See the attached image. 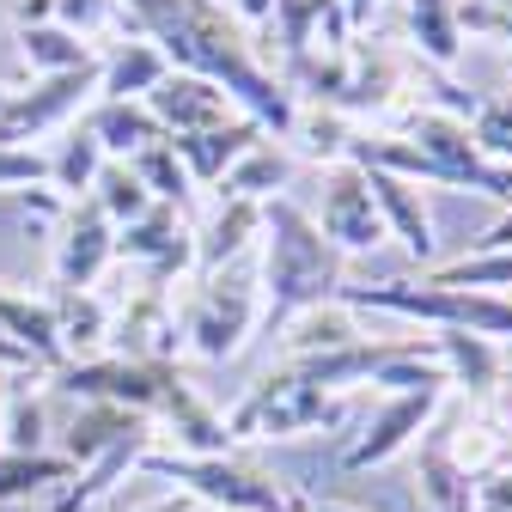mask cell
<instances>
[{"label":"cell","mask_w":512,"mask_h":512,"mask_svg":"<svg viewBox=\"0 0 512 512\" xmlns=\"http://www.w3.org/2000/svg\"><path fill=\"white\" fill-rule=\"evenodd\" d=\"M445 391H391L360 427V439L342 452V470H378V464H391L397 452H409V445L427 433V421L439 415Z\"/></svg>","instance_id":"7"},{"label":"cell","mask_w":512,"mask_h":512,"mask_svg":"<svg viewBox=\"0 0 512 512\" xmlns=\"http://www.w3.org/2000/svg\"><path fill=\"white\" fill-rule=\"evenodd\" d=\"M226 7H232V19H244V25H269L275 0H226Z\"/></svg>","instance_id":"38"},{"label":"cell","mask_w":512,"mask_h":512,"mask_svg":"<svg viewBox=\"0 0 512 512\" xmlns=\"http://www.w3.org/2000/svg\"><path fill=\"white\" fill-rule=\"evenodd\" d=\"M256 324H263V287H256L250 263H226V269L202 275L196 287H189L183 311H177L183 342L202 360H232L250 342Z\"/></svg>","instance_id":"6"},{"label":"cell","mask_w":512,"mask_h":512,"mask_svg":"<svg viewBox=\"0 0 512 512\" xmlns=\"http://www.w3.org/2000/svg\"><path fill=\"white\" fill-rule=\"evenodd\" d=\"M415 482H421V500H427L433 512H476V476L452 458L439 415H433L427 433L415 439Z\"/></svg>","instance_id":"15"},{"label":"cell","mask_w":512,"mask_h":512,"mask_svg":"<svg viewBox=\"0 0 512 512\" xmlns=\"http://www.w3.org/2000/svg\"><path fill=\"white\" fill-rule=\"evenodd\" d=\"M305 506H311V500H299V506H293V512H305Z\"/></svg>","instance_id":"46"},{"label":"cell","mask_w":512,"mask_h":512,"mask_svg":"<svg viewBox=\"0 0 512 512\" xmlns=\"http://www.w3.org/2000/svg\"><path fill=\"white\" fill-rule=\"evenodd\" d=\"M263 330H281L287 317L342 299V256L317 232V220L293 202H263Z\"/></svg>","instance_id":"2"},{"label":"cell","mask_w":512,"mask_h":512,"mask_svg":"<svg viewBox=\"0 0 512 512\" xmlns=\"http://www.w3.org/2000/svg\"><path fill=\"white\" fill-rule=\"evenodd\" d=\"M476 512H512V470H494L476 482Z\"/></svg>","instance_id":"37"},{"label":"cell","mask_w":512,"mask_h":512,"mask_svg":"<svg viewBox=\"0 0 512 512\" xmlns=\"http://www.w3.org/2000/svg\"><path fill=\"white\" fill-rule=\"evenodd\" d=\"M153 116H159V128L165 135H202V128H220V122H232V116H244L214 80H202V74H183V68H171L147 98H141Z\"/></svg>","instance_id":"12"},{"label":"cell","mask_w":512,"mask_h":512,"mask_svg":"<svg viewBox=\"0 0 512 512\" xmlns=\"http://www.w3.org/2000/svg\"><path fill=\"white\" fill-rule=\"evenodd\" d=\"M19 49H25V68L37 74V80H49V74H74V68H92V43H80L74 31H61L55 19L49 25H19Z\"/></svg>","instance_id":"28"},{"label":"cell","mask_w":512,"mask_h":512,"mask_svg":"<svg viewBox=\"0 0 512 512\" xmlns=\"http://www.w3.org/2000/svg\"><path fill=\"white\" fill-rule=\"evenodd\" d=\"M135 433H153V421L135 415V409H116V403H80V409L68 415V427H61L55 452L68 458L74 470H86V464H98V458L110 452V445L135 439Z\"/></svg>","instance_id":"13"},{"label":"cell","mask_w":512,"mask_h":512,"mask_svg":"<svg viewBox=\"0 0 512 512\" xmlns=\"http://www.w3.org/2000/svg\"><path fill=\"white\" fill-rule=\"evenodd\" d=\"M305 512H360V506H342V500H311Z\"/></svg>","instance_id":"42"},{"label":"cell","mask_w":512,"mask_h":512,"mask_svg":"<svg viewBox=\"0 0 512 512\" xmlns=\"http://www.w3.org/2000/svg\"><path fill=\"white\" fill-rule=\"evenodd\" d=\"M0 512H49L43 500H13V506H0Z\"/></svg>","instance_id":"43"},{"label":"cell","mask_w":512,"mask_h":512,"mask_svg":"<svg viewBox=\"0 0 512 512\" xmlns=\"http://www.w3.org/2000/svg\"><path fill=\"white\" fill-rule=\"evenodd\" d=\"M342 305L421 317L433 330H464V336H482V342H512V293L439 287V281H378V287H342Z\"/></svg>","instance_id":"3"},{"label":"cell","mask_w":512,"mask_h":512,"mask_svg":"<svg viewBox=\"0 0 512 512\" xmlns=\"http://www.w3.org/2000/svg\"><path fill=\"white\" fill-rule=\"evenodd\" d=\"M256 141H263V122H250V116H232L220 128H202V135H171L189 183H220Z\"/></svg>","instance_id":"17"},{"label":"cell","mask_w":512,"mask_h":512,"mask_svg":"<svg viewBox=\"0 0 512 512\" xmlns=\"http://www.w3.org/2000/svg\"><path fill=\"white\" fill-rule=\"evenodd\" d=\"M336 7H342V13H348V25L360 31V25H366V19L378 13V0H336Z\"/></svg>","instance_id":"41"},{"label":"cell","mask_w":512,"mask_h":512,"mask_svg":"<svg viewBox=\"0 0 512 512\" xmlns=\"http://www.w3.org/2000/svg\"><path fill=\"white\" fill-rule=\"evenodd\" d=\"M476 250H512V208H506V214H500L482 238H476Z\"/></svg>","instance_id":"39"},{"label":"cell","mask_w":512,"mask_h":512,"mask_svg":"<svg viewBox=\"0 0 512 512\" xmlns=\"http://www.w3.org/2000/svg\"><path fill=\"white\" fill-rule=\"evenodd\" d=\"M49 177V159L31 153V147H0V189H19V183H37Z\"/></svg>","instance_id":"36"},{"label":"cell","mask_w":512,"mask_h":512,"mask_svg":"<svg viewBox=\"0 0 512 512\" xmlns=\"http://www.w3.org/2000/svg\"><path fill=\"white\" fill-rule=\"evenodd\" d=\"M439 348V366H445V384H458L470 403L488 409L494 384H500V342H482V336H464V330H439L433 336Z\"/></svg>","instance_id":"20"},{"label":"cell","mask_w":512,"mask_h":512,"mask_svg":"<svg viewBox=\"0 0 512 512\" xmlns=\"http://www.w3.org/2000/svg\"><path fill=\"white\" fill-rule=\"evenodd\" d=\"M458 31H482V37H506L512 43V0H464Z\"/></svg>","instance_id":"35"},{"label":"cell","mask_w":512,"mask_h":512,"mask_svg":"<svg viewBox=\"0 0 512 512\" xmlns=\"http://www.w3.org/2000/svg\"><path fill=\"white\" fill-rule=\"evenodd\" d=\"M0 330H7L25 354L43 360V372H55L61 360V330H55V299H31V293H13L0 287Z\"/></svg>","instance_id":"22"},{"label":"cell","mask_w":512,"mask_h":512,"mask_svg":"<svg viewBox=\"0 0 512 512\" xmlns=\"http://www.w3.org/2000/svg\"><path fill=\"white\" fill-rule=\"evenodd\" d=\"M55 25H61V31H74L80 43L104 37L110 25H122V31H141L135 19L122 13V0H55Z\"/></svg>","instance_id":"34"},{"label":"cell","mask_w":512,"mask_h":512,"mask_svg":"<svg viewBox=\"0 0 512 512\" xmlns=\"http://www.w3.org/2000/svg\"><path fill=\"white\" fill-rule=\"evenodd\" d=\"M409 25H415V49L433 68H452L464 55V31H458V0H409Z\"/></svg>","instance_id":"29"},{"label":"cell","mask_w":512,"mask_h":512,"mask_svg":"<svg viewBox=\"0 0 512 512\" xmlns=\"http://www.w3.org/2000/svg\"><path fill=\"white\" fill-rule=\"evenodd\" d=\"M55 299V330H61V354L68 360H98L110 354V299L104 293H49Z\"/></svg>","instance_id":"21"},{"label":"cell","mask_w":512,"mask_h":512,"mask_svg":"<svg viewBox=\"0 0 512 512\" xmlns=\"http://www.w3.org/2000/svg\"><path fill=\"white\" fill-rule=\"evenodd\" d=\"M281 336H287V354H336V348L366 342L360 324H354V305H342V299H324V305L287 317Z\"/></svg>","instance_id":"25"},{"label":"cell","mask_w":512,"mask_h":512,"mask_svg":"<svg viewBox=\"0 0 512 512\" xmlns=\"http://www.w3.org/2000/svg\"><path fill=\"white\" fill-rule=\"evenodd\" d=\"M135 512H196V500H189V494H159V500H147Z\"/></svg>","instance_id":"40"},{"label":"cell","mask_w":512,"mask_h":512,"mask_svg":"<svg viewBox=\"0 0 512 512\" xmlns=\"http://www.w3.org/2000/svg\"><path fill=\"white\" fill-rule=\"evenodd\" d=\"M317 232L336 244V256H354V250H378L384 238V220L372 208V189H366V171L360 165H330L324 171V208H317Z\"/></svg>","instance_id":"9"},{"label":"cell","mask_w":512,"mask_h":512,"mask_svg":"<svg viewBox=\"0 0 512 512\" xmlns=\"http://www.w3.org/2000/svg\"><path fill=\"white\" fill-rule=\"evenodd\" d=\"M122 7H128V19H135L141 31H153V43L165 49V61H177L183 74L214 80L250 122L287 135L299 98L250 55V37L232 19L226 0H122Z\"/></svg>","instance_id":"1"},{"label":"cell","mask_w":512,"mask_h":512,"mask_svg":"<svg viewBox=\"0 0 512 512\" xmlns=\"http://www.w3.org/2000/svg\"><path fill=\"white\" fill-rule=\"evenodd\" d=\"M256 238H263V208L220 196V208L196 226V269L214 275V269H226V263H244Z\"/></svg>","instance_id":"18"},{"label":"cell","mask_w":512,"mask_h":512,"mask_svg":"<svg viewBox=\"0 0 512 512\" xmlns=\"http://www.w3.org/2000/svg\"><path fill=\"white\" fill-rule=\"evenodd\" d=\"M153 433H165L183 458H220V452H232V439H226V421L189 391V384L177 378L171 391H165V403L153 409Z\"/></svg>","instance_id":"14"},{"label":"cell","mask_w":512,"mask_h":512,"mask_svg":"<svg viewBox=\"0 0 512 512\" xmlns=\"http://www.w3.org/2000/svg\"><path fill=\"white\" fill-rule=\"evenodd\" d=\"M86 135L104 147V159H135L141 147H153V141H171L165 128H159V116H153L147 104H110V98H98V104H92V116H86Z\"/></svg>","instance_id":"23"},{"label":"cell","mask_w":512,"mask_h":512,"mask_svg":"<svg viewBox=\"0 0 512 512\" xmlns=\"http://www.w3.org/2000/svg\"><path fill=\"white\" fill-rule=\"evenodd\" d=\"M287 141H293V153H305V159H317V165H342L354 128H348V116H342L336 104H293Z\"/></svg>","instance_id":"26"},{"label":"cell","mask_w":512,"mask_h":512,"mask_svg":"<svg viewBox=\"0 0 512 512\" xmlns=\"http://www.w3.org/2000/svg\"><path fill=\"white\" fill-rule=\"evenodd\" d=\"M128 171H135L141 183H147V196L153 202H165V208H189V171H183V159H177V147L171 141H153V147H141L135 159H122Z\"/></svg>","instance_id":"30"},{"label":"cell","mask_w":512,"mask_h":512,"mask_svg":"<svg viewBox=\"0 0 512 512\" xmlns=\"http://www.w3.org/2000/svg\"><path fill=\"white\" fill-rule=\"evenodd\" d=\"M80 470L68 464L49 445V452H0V506H13V500H49L61 494Z\"/></svg>","instance_id":"24"},{"label":"cell","mask_w":512,"mask_h":512,"mask_svg":"<svg viewBox=\"0 0 512 512\" xmlns=\"http://www.w3.org/2000/svg\"><path fill=\"white\" fill-rule=\"evenodd\" d=\"M92 92H98V61H92V68H74V74H49V80H37L31 92H13V98H7L0 135H7L13 147H25L31 135H43V128L68 122Z\"/></svg>","instance_id":"11"},{"label":"cell","mask_w":512,"mask_h":512,"mask_svg":"<svg viewBox=\"0 0 512 512\" xmlns=\"http://www.w3.org/2000/svg\"><path fill=\"white\" fill-rule=\"evenodd\" d=\"M293 177V153L287 147H275V141H256L220 183V196H232V202H256V208H263V202H275V189Z\"/></svg>","instance_id":"27"},{"label":"cell","mask_w":512,"mask_h":512,"mask_svg":"<svg viewBox=\"0 0 512 512\" xmlns=\"http://www.w3.org/2000/svg\"><path fill=\"white\" fill-rule=\"evenodd\" d=\"M92 202L104 208V220H110V226H128V220H141V214L153 208L147 183L128 171L122 159H104V165H98V177H92Z\"/></svg>","instance_id":"32"},{"label":"cell","mask_w":512,"mask_h":512,"mask_svg":"<svg viewBox=\"0 0 512 512\" xmlns=\"http://www.w3.org/2000/svg\"><path fill=\"white\" fill-rule=\"evenodd\" d=\"M110 263H116V226L104 220V208L92 196L68 202L55 232V293H86Z\"/></svg>","instance_id":"8"},{"label":"cell","mask_w":512,"mask_h":512,"mask_svg":"<svg viewBox=\"0 0 512 512\" xmlns=\"http://www.w3.org/2000/svg\"><path fill=\"white\" fill-rule=\"evenodd\" d=\"M183 348L171 287H135L128 305L110 317V354L122 360H171Z\"/></svg>","instance_id":"10"},{"label":"cell","mask_w":512,"mask_h":512,"mask_svg":"<svg viewBox=\"0 0 512 512\" xmlns=\"http://www.w3.org/2000/svg\"><path fill=\"white\" fill-rule=\"evenodd\" d=\"M135 470L177 482V494H189L208 512H293L299 506L293 488H281L275 476H263L256 464H238L232 452H220V458H183V452H153V445H147Z\"/></svg>","instance_id":"5"},{"label":"cell","mask_w":512,"mask_h":512,"mask_svg":"<svg viewBox=\"0 0 512 512\" xmlns=\"http://www.w3.org/2000/svg\"><path fill=\"white\" fill-rule=\"evenodd\" d=\"M500 470H512V445H506V464H500Z\"/></svg>","instance_id":"45"},{"label":"cell","mask_w":512,"mask_h":512,"mask_svg":"<svg viewBox=\"0 0 512 512\" xmlns=\"http://www.w3.org/2000/svg\"><path fill=\"white\" fill-rule=\"evenodd\" d=\"M98 165H104V147L86 135V128H74V135L61 141V153L49 159V183H55L68 202H80V196H92V177H98Z\"/></svg>","instance_id":"33"},{"label":"cell","mask_w":512,"mask_h":512,"mask_svg":"<svg viewBox=\"0 0 512 512\" xmlns=\"http://www.w3.org/2000/svg\"><path fill=\"white\" fill-rule=\"evenodd\" d=\"M366 189H372V208H378L384 232H391L415 263H427L433 256V214L421 202V189L409 177H391V171H366Z\"/></svg>","instance_id":"16"},{"label":"cell","mask_w":512,"mask_h":512,"mask_svg":"<svg viewBox=\"0 0 512 512\" xmlns=\"http://www.w3.org/2000/svg\"><path fill=\"white\" fill-rule=\"evenodd\" d=\"M165 74H171V61H165V49L153 37H122L98 61V98H110V104H141Z\"/></svg>","instance_id":"19"},{"label":"cell","mask_w":512,"mask_h":512,"mask_svg":"<svg viewBox=\"0 0 512 512\" xmlns=\"http://www.w3.org/2000/svg\"><path fill=\"white\" fill-rule=\"evenodd\" d=\"M7 98H13V86H0V116H7Z\"/></svg>","instance_id":"44"},{"label":"cell","mask_w":512,"mask_h":512,"mask_svg":"<svg viewBox=\"0 0 512 512\" xmlns=\"http://www.w3.org/2000/svg\"><path fill=\"white\" fill-rule=\"evenodd\" d=\"M49 397L37 391H13L7 409H0V452H49Z\"/></svg>","instance_id":"31"},{"label":"cell","mask_w":512,"mask_h":512,"mask_svg":"<svg viewBox=\"0 0 512 512\" xmlns=\"http://www.w3.org/2000/svg\"><path fill=\"white\" fill-rule=\"evenodd\" d=\"M342 415H348L342 391H317V384L293 378V366H269L220 421L226 439H305L317 427H336Z\"/></svg>","instance_id":"4"}]
</instances>
